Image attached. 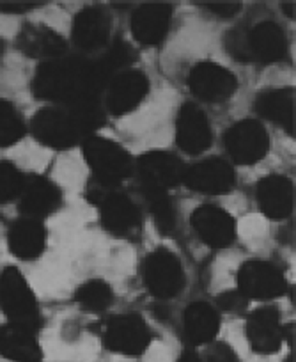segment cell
Wrapping results in <instances>:
<instances>
[{"instance_id":"1","label":"cell","mask_w":296,"mask_h":362,"mask_svg":"<svg viewBox=\"0 0 296 362\" xmlns=\"http://www.w3.org/2000/svg\"><path fill=\"white\" fill-rule=\"evenodd\" d=\"M109 83L100 62L82 57H61L41 62L32 80L36 98L62 107L96 103L97 95Z\"/></svg>"},{"instance_id":"2","label":"cell","mask_w":296,"mask_h":362,"mask_svg":"<svg viewBox=\"0 0 296 362\" xmlns=\"http://www.w3.org/2000/svg\"><path fill=\"white\" fill-rule=\"evenodd\" d=\"M103 116L96 103L43 109L32 117L30 130L40 144L52 149H69L94 135Z\"/></svg>"},{"instance_id":"3","label":"cell","mask_w":296,"mask_h":362,"mask_svg":"<svg viewBox=\"0 0 296 362\" xmlns=\"http://www.w3.org/2000/svg\"><path fill=\"white\" fill-rule=\"evenodd\" d=\"M82 148L94 180L103 185L117 189V185L134 173V158L130 153L110 139L90 135L82 142Z\"/></svg>"},{"instance_id":"4","label":"cell","mask_w":296,"mask_h":362,"mask_svg":"<svg viewBox=\"0 0 296 362\" xmlns=\"http://www.w3.org/2000/svg\"><path fill=\"white\" fill-rule=\"evenodd\" d=\"M0 309L11 323L36 330L41 316L37 298L22 272L8 267L0 274Z\"/></svg>"},{"instance_id":"5","label":"cell","mask_w":296,"mask_h":362,"mask_svg":"<svg viewBox=\"0 0 296 362\" xmlns=\"http://www.w3.org/2000/svg\"><path fill=\"white\" fill-rule=\"evenodd\" d=\"M153 332L146 320L135 313L116 315L103 329V346L114 354L138 357L149 348Z\"/></svg>"},{"instance_id":"6","label":"cell","mask_w":296,"mask_h":362,"mask_svg":"<svg viewBox=\"0 0 296 362\" xmlns=\"http://www.w3.org/2000/svg\"><path fill=\"white\" fill-rule=\"evenodd\" d=\"M238 291L250 300H273L288 291L284 272L270 261H245L239 267Z\"/></svg>"},{"instance_id":"7","label":"cell","mask_w":296,"mask_h":362,"mask_svg":"<svg viewBox=\"0 0 296 362\" xmlns=\"http://www.w3.org/2000/svg\"><path fill=\"white\" fill-rule=\"evenodd\" d=\"M142 276L149 293L162 300L176 297L184 286V272L179 257L163 247L146 257Z\"/></svg>"},{"instance_id":"8","label":"cell","mask_w":296,"mask_h":362,"mask_svg":"<svg viewBox=\"0 0 296 362\" xmlns=\"http://www.w3.org/2000/svg\"><path fill=\"white\" fill-rule=\"evenodd\" d=\"M225 148L239 165H254L270 151V137L259 121L243 119L225 132Z\"/></svg>"},{"instance_id":"9","label":"cell","mask_w":296,"mask_h":362,"mask_svg":"<svg viewBox=\"0 0 296 362\" xmlns=\"http://www.w3.org/2000/svg\"><path fill=\"white\" fill-rule=\"evenodd\" d=\"M188 89L203 102L220 103L235 96L238 89V78L224 66L215 62H201L188 73Z\"/></svg>"},{"instance_id":"10","label":"cell","mask_w":296,"mask_h":362,"mask_svg":"<svg viewBox=\"0 0 296 362\" xmlns=\"http://www.w3.org/2000/svg\"><path fill=\"white\" fill-rule=\"evenodd\" d=\"M183 183L194 192L208 196H225L236 187V173L224 158H206L184 169Z\"/></svg>"},{"instance_id":"11","label":"cell","mask_w":296,"mask_h":362,"mask_svg":"<svg viewBox=\"0 0 296 362\" xmlns=\"http://www.w3.org/2000/svg\"><path fill=\"white\" fill-rule=\"evenodd\" d=\"M137 174L144 192H167L183 181L184 167L169 151H149L137 162Z\"/></svg>"},{"instance_id":"12","label":"cell","mask_w":296,"mask_h":362,"mask_svg":"<svg viewBox=\"0 0 296 362\" xmlns=\"http://www.w3.org/2000/svg\"><path fill=\"white\" fill-rule=\"evenodd\" d=\"M149 93V78L141 69H123L107 83V109L112 116H124L137 109Z\"/></svg>"},{"instance_id":"13","label":"cell","mask_w":296,"mask_h":362,"mask_svg":"<svg viewBox=\"0 0 296 362\" xmlns=\"http://www.w3.org/2000/svg\"><path fill=\"white\" fill-rule=\"evenodd\" d=\"M190 224L206 245L222 247L231 245L236 240V221L229 211L211 204H203L190 215Z\"/></svg>"},{"instance_id":"14","label":"cell","mask_w":296,"mask_h":362,"mask_svg":"<svg viewBox=\"0 0 296 362\" xmlns=\"http://www.w3.org/2000/svg\"><path fill=\"white\" fill-rule=\"evenodd\" d=\"M247 337L256 354H277L284 341L282 313L271 305L250 313L247 320Z\"/></svg>"},{"instance_id":"15","label":"cell","mask_w":296,"mask_h":362,"mask_svg":"<svg viewBox=\"0 0 296 362\" xmlns=\"http://www.w3.org/2000/svg\"><path fill=\"white\" fill-rule=\"evenodd\" d=\"M211 141H213V132L206 114L194 103H183L176 123L177 146L188 155H199L210 148Z\"/></svg>"},{"instance_id":"16","label":"cell","mask_w":296,"mask_h":362,"mask_svg":"<svg viewBox=\"0 0 296 362\" xmlns=\"http://www.w3.org/2000/svg\"><path fill=\"white\" fill-rule=\"evenodd\" d=\"M247 54L249 62H261V64H271L278 62L288 54V40L285 33L278 23L261 22L256 27L245 33Z\"/></svg>"},{"instance_id":"17","label":"cell","mask_w":296,"mask_h":362,"mask_svg":"<svg viewBox=\"0 0 296 362\" xmlns=\"http://www.w3.org/2000/svg\"><path fill=\"white\" fill-rule=\"evenodd\" d=\"M257 203L271 221H282L295 210V185L282 174H270L257 183Z\"/></svg>"},{"instance_id":"18","label":"cell","mask_w":296,"mask_h":362,"mask_svg":"<svg viewBox=\"0 0 296 362\" xmlns=\"http://www.w3.org/2000/svg\"><path fill=\"white\" fill-rule=\"evenodd\" d=\"M172 20V6L163 2L144 4L131 16V34L146 47H155L165 40Z\"/></svg>"},{"instance_id":"19","label":"cell","mask_w":296,"mask_h":362,"mask_svg":"<svg viewBox=\"0 0 296 362\" xmlns=\"http://www.w3.org/2000/svg\"><path fill=\"white\" fill-rule=\"evenodd\" d=\"M100 208V217L107 231L116 236H126L137 231L141 226V210L137 204L123 192H117L116 189L110 190L105 199L97 204Z\"/></svg>"},{"instance_id":"20","label":"cell","mask_w":296,"mask_h":362,"mask_svg":"<svg viewBox=\"0 0 296 362\" xmlns=\"http://www.w3.org/2000/svg\"><path fill=\"white\" fill-rule=\"evenodd\" d=\"M61 203V189L55 185L54 181L40 176L25 180V185L20 194V211L25 218L41 221V218L54 214L55 210H59Z\"/></svg>"},{"instance_id":"21","label":"cell","mask_w":296,"mask_h":362,"mask_svg":"<svg viewBox=\"0 0 296 362\" xmlns=\"http://www.w3.org/2000/svg\"><path fill=\"white\" fill-rule=\"evenodd\" d=\"M0 355L13 362H41L43 350L36 330L11 322L0 327Z\"/></svg>"},{"instance_id":"22","label":"cell","mask_w":296,"mask_h":362,"mask_svg":"<svg viewBox=\"0 0 296 362\" xmlns=\"http://www.w3.org/2000/svg\"><path fill=\"white\" fill-rule=\"evenodd\" d=\"M110 36V18L102 8H85L73 20V41L80 50L94 52L105 47Z\"/></svg>"},{"instance_id":"23","label":"cell","mask_w":296,"mask_h":362,"mask_svg":"<svg viewBox=\"0 0 296 362\" xmlns=\"http://www.w3.org/2000/svg\"><path fill=\"white\" fill-rule=\"evenodd\" d=\"M20 50L32 59L48 62L66 55L68 43L47 25H25L18 36Z\"/></svg>"},{"instance_id":"24","label":"cell","mask_w":296,"mask_h":362,"mask_svg":"<svg viewBox=\"0 0 296 362\" xmlns=\"http://www.w3.org/2000/svg\"><path fill=\"white\" fill-rule=\"evenodd\" d=\"M8 242L9 249L18 259H37L47 247V228L41 221L23 217L11 226Z\"/></svg>"},{"instance_id":"25","label":"cell","mask_w":296,"mask_h":362,"mask_svg":"<svg viewBox=\"0 0 296 362\" xmlns=\"http://www.w3.org/2000/svg\"><path fill=\"white\" fill-rule=\"evenodd\" d=\"M220 330V316L208 302H191L183 316V332L190 344H206L217 337Z\"/></svg>"},{"instance_id":"26","label":"cell","mask_w":296,"mask_h":362,"mask_svg":"<svg viewBox=\"0 0 296 362\" xmlns=\"http://www.w3.org/2000/svg\"><path fill=\"white\" fill-rule=\"evenodd\" d=\"M256 110L289 135H295V90L266 89L256 100Z\"/></svg>"},{"instance_id":"27","label":"cell","mask_w":296,"mask_h":362,"mask_svg":"<svg viewBox=\"0 0 296 362\" xmlns=\"http://www.w3.org/2000/svg\"><path fill=\"white\" fill-rule=\"evenodd\" d=\"M75 300L83 311L103 313L112 305L114 291L103 279H89L75 291Z\"/></svg>"},{"instance_id":"28","label":"cell","mask_w":296,"mask_h":362,"mask_svg":"<svg viewBox=\"0 0 296 362\" xmlns=\"http://www.w3.org/2000/svg\"><path fill=\"white\" fill-rule=\"evenodd\" d=\"M151 210L155 226L162 235H170L176 229V206L167 192H144Z\"/></svg>"},{"instance_id":"29","label":"cell","mask_w":296,"mask_h":362,"mask_svg":"<svg viewBox=\"0 0 296 362\" xmlns=\"http://www.w3.org/2000/svg\"><path fill=\"white\" fill-rule=\"evenodd\" d=\"M25 135V124L15 105L0 100V148L16 144Z\"/></svg>"},{"instance_id":"30","label":"cell","mask_w":296,"mask_h":362,"mask_svg":"<svg viewBox=\"0 0 296 362\" xmlns=\"http://www.w3.org/2000/svg\"><path fill=\"white\" fill-rule=\"evenodd\" d=\"M25 185V176L22 170L9 160L0 162V204L16 199Z\"/></svg>"},{"instance_id":"31","label":"cell","mask_w":296,"mask_h":362,"mask_svg":"<svg viewBox=\"0 0 296 362\" xmlns=\"http://www.w3.org/2000/svg\"><path fill=\"white\" fill-rule=\"evenodd\" d=\"M197 6H203L204 9H208L213 15L220 16V18H232V16L238 15L242 11V4L239 2H213V0H208V2H195Z\"/></svg>"},{"instance_id":"32","label":"cell","mask_w":296,"mask_h":362,"mask_svg":"<svg viewBox=\"0 0 296 362\" xmlns=\"http://www.w3.org/2000/svg\"><path fill=\"white\" fill-rule=\"evenodd\" d=\"M217 302H218V305L224 309V311L238 313V311H242V309L247 308V302H249V298L243 297L238 290H231V291H225V293L218 295Z\"/></svg>"},{"instance_id":"33","label":"cell","mask_w":296,"mask_h":362,"mask_svg":"<svg viewBox=\"0 0 296 362\" xmlns=\"http://www.w3.org/2000/svg\"><path fill=\"white\" fill-rule=\"evenodd\" d=\"M45 6L41 0H0V11L4 13H23Z\"/></svg>"},{"instance_id":"34","label":"cell","mask_w":296,"mask_h":362,"mask_svg":"<svg viewBox=\"0 0 296 362\" xmlns=\"http://www.w3.org/2000/svg\"><path fill=\"white\" fill-rule=\"evenodd\" d=\"M206 362H239L238 355L229 348L227 344H215L210 351H208Z\"/></svg>"},{"instance_id":"35","label":"cell","mask_w":296,"mask_h":362,"mask_svg":"<svg viewBox=\"0 0 296 362\" xmlns=\"http://www.w3.org/2000/svg\"><path fill=\"white\" fill-rule=\"evenodd\" d=\"M177 362H206V361H204V358L201 357V355L197 354V351L184 350L183 354H181L179 361H177Z\"/></svg>"},{"instance_id":"36","label":"cell","mask_w":296,"mask_h":362,"mask_svg":"<svg viewBox=\"0 0 296 362\" xmlns=\"http://www.w3.org/2000/svg\"><path fill=\"white\" fill-rule=\"evenodd\" d=\"M284 8H285V11H288V15L291 16V18H295V4H291V2H289V4H284Z\"/></svg>"},{"instance_id":"37","label":"cell","mask_w":296,"mask_h":362,"mask_svg":"<svg viewBox=\"0 0 296 362\" xmlns=\"http://www.w3.org/2000/svg\"><path fill=\"white\" fill-rule=\"evenodd\" d=\"M288 362H291V358H289V361H288Z\"/></svg>"}]
</instances>
